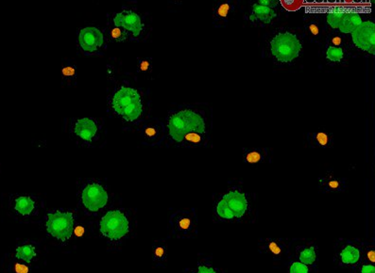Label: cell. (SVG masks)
<instances>
[{
    "label": "cell",
    "instance_id": "8992f818",
    "mask_svg": "<svg viewBox=\"0 0 375 273\" xmlns=\"http://www.w3.org/2000/svg\"><path fill=\"white\" fill-rule=\"evenodd\" d=\"M288 259L297 260L319 272L320 249L317 242L306 237L291 239Z\"/></svg>",
    "mask_w": 375,
    "mask_h": 273
},
{
    "label": "cell",
    "instance_id": "4dcf8cb0",
    "mask_svg": "<svg viewBox=\"0 0 375 273\" xmlns=\"http://www.w3.org/2000/svg\"><path fill=\"white\" fill-rule=\"evenodd\" d=\"M324 47H347V36L339 32H331L327 35Z\"/></svg>",
    "mask_w": 375,
    "mask_h": 273
},
{
    "label": "cell",
    "instance_id": "ac0fdd59",
    "mask_svg": "<svg viewBox=\"0 0 375 273\" xmlns=\"http://www.w3.org/2000/svg\"><path fill=\"white\" fill-rule=\"evenodd\" d=\"M237 9V2L234 0L219 2L213 11L212 23L215 29H224L229 24L233 14Z\"/></svg>",
    "mask_w": 375,
    "mask_h": 273
},
{
    "label": "cell",
    "instance_id": "44dd1931",
    "mask_svg": "<svg viewBox=\"0 0 375 273\" xmlns=\"http://www.w3.org/2000/svg\"><path fill=\"white\" fill-rule=\"evenodd\" d=\"M176 147L208 148L213 147L212 136L210 133L192 132L186 134Z\"/></svg>",
    "mask_w": 375,
    "mask_h": 273
},
{
    "label": "cell",
    "instance_id": "30bf717a",
    "mask_svg": "<svg viewBox=\"0 0 375 273\" xmlns=\"http://www.w3.org/2000/svg\"><path fill=\"white\" fill-rule=\"evenodd\" d=\"M290 237H262L257 244V251L273 263L283 264L288 257Z\"/></svg>",
    "mask_w": 375,
    "mask_h": 273
},
{
    "label": "cell",
    "instance_id": "52a82bcc",
    "mask_svg": "<svg viewBox=\"0 0 375 273\" xmlns=\"http://www.w3.org/2000/svg\"><path fill=\"white\" fill-rule=\"evenodd\" d=\"M171 226L174 236L182 239H191L199 233V219L195 209L175 212L171 218Z\"/></svg>",
    "mask_w": 375,
    "mask_h": 273
},
{
    "label": "cell",
    "instance_id": "9a60e30c",
    "mask_svg": "<svg viewBox=\"0 0 375 273\" xmlns=\"http://www.w3.org/2000/svg\"><path fill=\"white\" fill-rule=\"evenodd\" d=\"M349 189L348 181L339 176L333 169H328L318 176V191L320 193H334L344 192Z\"/></svg>",
    "mask_w": 375,
    "mask_h": 273
},
{
    "label": "cell",
    "instance_id": "8fae6325",
    "mask_svg": "<svg viewBox=\"0 0 375 273\" xmlns=\"http://www.w3.org/2000/svg\"><path fill=\"white\" fill-rule=\"evenodd\" d=\"M74 226V218L69 212L56 211L47 216V228L50 234L59 240L69 239Z\"/></svg>",
    "mask_w": 375,
    "mask_h": 273
},
{
    "label": "cell",
    "instance_id": "e0dca14e",
    "mask_svg": "<svg viewBox=\"0 0 375 273\" xmlns=\"http://www.w3.org/2000/svg\"><path fill=\"white\" fill-rule=\"evenodd\" d=\"M272 149L270 147L243 148L242 158L246 165L257 168L258 166L266 165L272 161Z\"/></svg>",
    "mask_w": 375,
    "mask_h": 273
},
{
    "label": "cell",
    "instance_id": "7a4b0ae2",
    "mask_svg": "<svg viewBox=\"0 0 375 273\" xmlns=\"http://www.w3.org/2000/svg\"><path fill=\"white\" fill-rule=\"evenodd\" d=\"M214 128V108L210 104L199 102L178 105L169 110L167 117L166 136L167 145L176 147L186 134L211 133Z\"/></svg>",
    "mask_w": 375,
    "mask_h": 273
},
{
    "label": "cell",
    "instance_id": "8d00e7d4",
    "mask_svg": "<svg viewBox=\"0 0 375 273\" xmlns=\"http://www.w3.org/2000/svg\"><path fill=\"white\" fill-rule=\"evenodd\" d=\"M151 68H153V62H151V60L144 59L139 63V70H140L141 72H151Z\"/></svg>",
    "mask_w": 375,
    "mask_h": 273
},
{
    "label": "cell",
    "instance_id": "83f0119b",
    "mask_svg": "<svg viewBox=\"0 0 375 273\" xmlns=\"http://www.w3.org/2000/svg\"><path fill=\"white\" fill-rule=\"evenodd\" d=\"M354 241L358 244L361 251V262L366 264L375 265V247L374 242H369L368 240L354 239Z\"/></svg>",
    "mask_w": 375,
    "mask_h": 273
},
{
    "label": "cell",
    "instance_id": "603a6c76",
    "mask_svg": "<svg viewBox=\"0 0 375 273\" xmlns=\"http://www.w3.org/2000/svg\"><path fill=\"white\" fill-rule=\"evenodd\" d=\"M306 139L309 146L314 149H331L334 145V134L326 130L309 132Z\"/></svg>",
    "mask_w": 375,
    "mask_h": 273
},
{
    "label": "cell",
    "instance_id": "f1b7e54d",
    "mask_svg": "<svg viewBox=\"0 0 375 273\" xmlns=\"http://www.w3.org/2000/svg\"><path fill=\"white\" fill-rule=\"evenodd\" d=\"M281 268L286 270V273H319L312 268L306 266L303 263L292 259H286Z\"/></svg>",
    "mask_w": 375,
    "mask_h": 273
},
{
    "label": "cell",
    "instance_id": "1f68e13d",
    "mask_svg": "<svg viewBox=\"0 0 375 273\" xmlns=\"http://www.w3.org/2000/svg\"><path fill=\"white\" fill-rule=\"evenodd\" d=\"M154 259L158 264L163 265L167 261V244L164 240H158L153 246Z\"/></svg>",
    "mask_w": 375,
    "mask_h": 273
},
{
    "label": "cell",
    "instance_id": "836d02e7",
    "mask_svg": "<svg viewBox=\"0 0 375 273\" xmlns=\"http://www.w3.org/2000/svg\"><path fill=\"white\" fill-rule=\"evenodd\" d=\"M17 257L25 262L32 261L35 257L34 248L30 244L21 245L17 249Z\"/></svg>",
    "mask_w": 375,
    "mask_h": 273
},
{
    "label": "cell",
    "instance_id": "6da1fadb",
    "mask_svg": "<svg viewBox=\"0 0 375 273\" xmlns=\"http://www.w3.org/2000/svg\"><path fill=\"white\" fill-rule=\"evenodd\" d=\"M213 222L215 224H255L259 217L257 195L244 182L233 179L213 193Z\"/></svg>",
    "mask_w": 375,
    "mask_h": 273
},
{
    "label": "cell",
    "instance_id": "7c38bea8",
    "mask_svg": "<svg viewBox=\"0 0 375 273\" xmlns=\"http://www.w3.org/2000/svg\"><path fill=\"white\" fill-rule=\"evenodd\" d=\"M129 226L125 215L118 211L108 212L100 222L101 232L111 239H119L125 236Z\"/></svg>",
    "mask_w": 375,
    "mask_h": 273
},
{
    "label": "cell",
    "instance_id": "d6986e66",
    "mask_svg": "<svg viewBox=\"0 0 375 273\" xmlns=\"http://www.w3.org/2000/svg\"><path fill=\"white\" fill-rule=\"evenodd\" d=\"M75 136L85 143L95 141L98 135V128L95 120L90 118L78 119L72 125Z\"/></svg>",
    "mask_w": 375,
    "mask_h": 273
},
{
    "label": "cell",
    "instance_id": "5b68a950",
    "mask_svg": "<svg viewBox=\"0 0 375 273\" xmlns=\"http://www.w3.org/2000/svg\"><path fill=\"white\" fill-rule=\"evenodd\" d=\"M347 50L350 55L374 56L375 51V23L374 19H366L347 38Z\"/></svg>",
    "mask_w": 375,
    "mask_h": 273
},
{
    "label": "cell",
    "instance_id": "74e56055",
    "mask_svg": "<svg viewBox=\"0 0 375 273\" xmlns=\"http://www.w3.org/2000/svg\"><path fill=\"white\" fill-rule=\"evenodd\" d=\"M14 272L17 273H29V269L25 265L15 264Z\"/></svg>",
    "mask_w": 375,
    "mask_h": 273
},
{
    "label": "cell",
    "instance_id": "9c48e42d",
    "mask_svg": "<svg viewBox=\"0 0 375 273\" xmlns=\"http://www.w3.org/2000/svg\"><path fill=\"white\" fill-rule=\"evenodd\" d=\"M361 262V251L354 239L341 237L334 247V268H353Z\"/></svg>",
    "mask_w": 375,
    "mask_h": 273
},
{
    "label": "cell",
    "instance_id": "ba28073f",
    "mask_svg": "<svg viewBox=\"0 0 375 273\" xmlns=\"http://www.w3.org/2000/svg\"><path fill=\"white\" fill-rule=\"evenodd\" d=\"M246 21L253 27H267L275 24L280 17L279 8H268L260 3L258 0L249 1L243 10Z\"/></svg>",
    "mask_w": 375,
    "mask_h": 273
},
{
    "label": "cell",
    "instance_id": "277c9868",
    "mask_svg": "<svg viewBox=\"0 0 375 273\" xmlns=\"http://www.w3.org/2000/svg\"><path fill=\"white\" fill-rule=\"evenodd\" d=\"M111 106L114 112L127 123L138 122L143 116V100L138 91L120 86L111 95Z\"/></svg>",
    "mask_w": 375,
    "mask_h": 273
},
{
    "label": "cell",
    "instance_id": "4fadbf2b",
    "mask_svg": "<svg viewBox=\"0 0 375 273\" xmlns=\"http://www.w3.org/2000/svg\"><path fill=\"white\" fill-rule=\"evenodd\" d=\"M82 201L83 206L87 211H100L107 204V192L98 184L87 185L83 191Z\"/></svg>",
    "mask_w": 375,
    "mask_h": 273
},
{
    "label": "cell",
    "instance_id": "2e32d148",
    "mask_svg": "<svg viewBox=\"0 0 375 273\" xmlns=\"http://www.w3.org/2000/svg\"><path fill=\"white\" fill-rule=\"evenodd\" d=\"M114 24L116 27L125 30L128 35L131 34V36L136 38L140 36L145 29L141 17L131 10H126L116 14L114 17Z\"/></svg>",
    "mask_w": 375,
    "mask_h": 273
},
{
    "label": "cell",
    "instance_id": "4316f807",
    "mask_svg": "<svg viewBox=\"0 0 375 273\" xmlns=\"http://www.w3.org/2000/svg\"><path fill=\"white\" fill-rule=\"evenodd\" d=\"M35 207H36V204H35L34 200L29 196H20L19 198L14 199V211L21 216H30V214L34 213Z\"/></svg>",
    "mask_w": 375,
    "mask_h": 273
},
{
    "label": "cell",
    "instance_id": "d590c367",
    "mask_svg": "<svg viewBox=\"0 0 375 273\" xmlns=\"http://www.w3.org/2000/svg\"><path fill=\"white\" fill-rule=\"evenodd\" d=\"M352 273H375V265L361 262L352 268Z\"/></svg>",
    "mask_w": 375,
    "mask_h": 273
},
{
    "label": "cell",
    "instance_id": "3957f363",
    "mask_svg": "<svg viewBox=\"0 0 375 273\" xmlns=\"http://www.w3.org/2000/svg\"><path fill=\"white\" fill-rule=\"evenodd\" d=\"M301 32L291 27H280L264 35L262 55L281 69L294 67L303 53Z\"/></svg>",
    "mask_w": 375,
    "mask_h": 273
},
{
    "label": "cell",
    "instance_id": "d4e9b609",
    "mask_svg": "<svg viewBox=\"0 0 375 273\" xmlns=\"http://www.w3.org/2000/svg\"><path fill=\"white\" fill-rule=\"evenodd\" d=\"M365 19H364L363 15L358 14V12H345L338 32L345 36H349L352 32L361 26Z\"/></svg>",
    "mask_w": 375,
    "mask_h": 273
},
{
    "label": "cell",
    "instance_id": "f546056e",
    "mask_svg": "<svg viewBox=\"0 0 375 273\" xmlns=\"http://www.w3.org/2000/svg\"><path fill=\"white\" fill-rule=\"evenodd\" d=\"M345 12H327L323 15L324 29H329L333 32H338L343 20Z\"/></svg>",
    "mask_w": 375,
    "mask_h": 273
},
{
    "label": "cell",
    "instance_id": "484cf974",
    "mask_svg": "<svg viewBox=\"0 0 375 273\" xmlns=\"http://www.w3.org/2000/svg\"><path fill=\"white\" fill-rule=\"evenodd\" d=\"M142 136H143L144 139H146V140L159 143L164 140L166 128H164V126L161 122L154 121V122L149 123L148 125L144 126Z\"/></svg>",
    "mask_w": 375,
    "mask_h": 273
},
{
    "label": "cell",
    "instance_id": "e575fe53",
    "mask_svg": "<svg viewBox=\"0 0 375 273\" xmlns=\"http://www.w3.org/2000/svg\"><path fill=\"white\" fill-rule=\"evenodd\" d=\"M109 35H110L111 39L118 42L124 41V40H126L129 36L125 30L120 29V27H116L115 25L109 30Z\"/></svg>",
    "mask_w": 375,
    "mask_h": 273
},
{
    "label": "cell",
    "instance_id": "cb8c5ba5",
    "mask_svg": "<svg viewBox=\"0 0 375 273\" xmlns=\"http://www.w3.org/2000/svg\"><path fill=\"white\" fill-rule=\"evenodd\" d=\"M347 47H324L323 58L326 65L330 67H343L348 60Z\"/></svg>",
    "mask_w": 375,
    "mask_h": 273
},
{
    "label": "cell",
    "instance_id": "d6a6232c",
    "mask_svg": "<svg viewBox=\"0 0 375 273\" xmlns=\"http://www.w3.org/2000/svg\"><path fill=\"white\" fill-rule=\"evenodd\" d=\"M62 77L63 80L68 84H71L76 80L77 77V68H76L74 63L71 62H63L62 67Z\"/></svg>",
    "mask_w": 375,
    "mask_h": 273
},
{
    "label": "cell",
    "instance_id": "7402d4cb",
    "mask_svg": "<svg viewBox=\"0 0 375 273\" xmlns=\"http://www.w3.org/2000/svg\"><path fill=\"white\" fill-rule=\"evenodd\" d=\"M184 273H227L217 264L213 255H202L193 266L186 269Z\"/></svg>",
    "mask_w": 375,
    "mask_h": 273
},
{
    "label": "cell",
    "instance_id": "5bb4252c",
    "mask_svg": "<svg viewBox=\"0 0 375 273\" xmlns=\"http://www.w3.org/2000/svg\"><path fill=\"white\" fill-rule=\"evenodd\" d=\"M81 50L86 55H95L103 47L105 37L103 32L96 27H85L80 30L78 38Z\"/></svg>",
    "mask_w": 375,
    "mask_h": 273
},
{
    "label": "cell",
    "instance_id": "ffe728a7",
    "mask_svg": "<svg viewBox=\"0 0 375 273\" xmlns=\"http://www.w3.org/2000/svg\"><path fill=\"white\" fill-rule=\"evenodd\" d=\"M324 26L320 19H309L306 20L301 29L303 40L310 44H321V37L324 32Z\"/></svg>",
    "mask_w": 375,
    "mask_h": 273
}]
</instances>
